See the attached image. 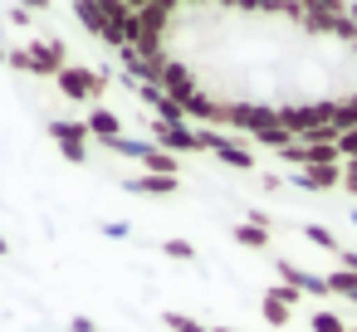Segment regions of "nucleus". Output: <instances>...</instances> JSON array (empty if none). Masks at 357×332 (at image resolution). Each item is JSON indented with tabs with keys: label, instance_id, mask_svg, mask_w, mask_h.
I'll use <instances>...</instances> for the list:
<instances>
[{
	"label": "nucleus",
	"instance_id": "obj_1",
	"mask_svg": "<svg viewBox=\"0 0 357 332\" xmlns=\"http://www.w3.org/2000/svg\"><path fill=\"white\" fill-rule=\"evenodd\" d=\"M294 186H303V191H333V186H342V166H308V171L294 176Z\"/></svg>",
	"mask_w": 357,
	"mask_h": 332
},
{
	"label": "nucleus",
	"instance_id": "obj_2",
	"mask_svg": "<svg viewBox=\"0 0 357 332\" xmlns=\"http://www.w3.org/2000/svg\"><path fill=\"white\" fill-rule=\"evenodd\" d=\"M313 332H347V322H342L337 313L323 308V313H313Z\"/></svg>",
	"mask_w": 357,
	"mask_h": 332
},
{
	"label": "nucleus",
	"instance_id": "obj_3",
	"mask_svg": "<svg viewBox=\"0 0 357 332\" xmlns=\"http://www.w3.org/2000/svg\"><path fill=\"white\" fill-rule=\"evenodd\" d=\"M235 235H240V244H255V249L269 244V230H264V225H240Z\"/></svg>",
	"mask_w": 357,
	"mask_h": 332
},
{
	"label": "nucleus",
	"instance_id": "obj_4",
	"mask_svg": "<svg viewBox=\"0 0 357 332\" xmlns=\"http://www.w3.org/2000/svg\"><path fill=\"white\" fill-rule=\"evenodd\" d=\"M303 235H308V239H313L318 249H337V239H333V230H328V225H308Z\"/></svg>",
	"mask_w": 357,
	"mask_h": 332
},
{
	"label": "nucleus",
	"instance_id": "obj_5",
	"mask_svg": "<svg viewBox=\"0 0 357 332\" xmlns=\"http://www.w3.org/2000/svg\"><path fill=\"white\" fill-rule=\"evenodd\" d=\"M342 186L357 196V161H342Z\"/></svg>",
	"mask_w": 357,
	"mask_h": 332
},
{
	"label": "nucleus",
	"instance_id": "obj_6",
	"mask_svg": "<svg viewBox=\"0 0 357 332\" xmlns=\"http://www.w3.org/2000/svg\"><path fill=\"white\" fill-rule=\"evenodd\" d=\"M347 332H357V327H347Z\"/></svg>",
	"mask_w": 357,
	"mask_h": 332
}]
</instances>
